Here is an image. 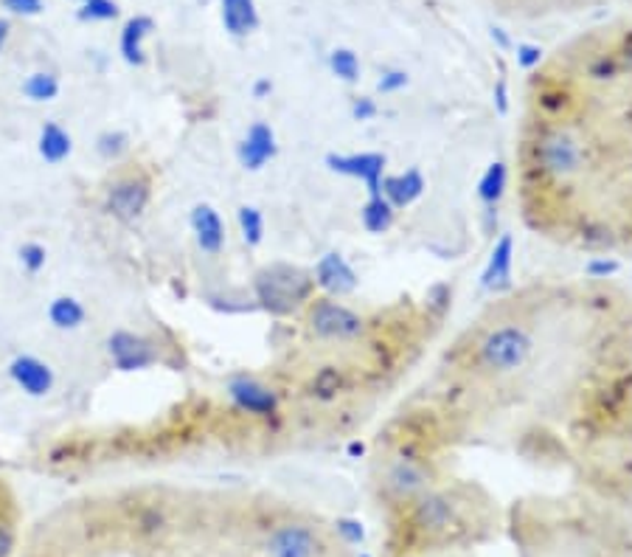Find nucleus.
<instances>
[{"label": "nucleus", "mask_w": 632, "mask_h": 557, "mask_svg": "<svg viewBox=\"0 0 632 557\" xmlns=\"http://www.w3.org/2000/svg\"><path fill=\"white\" fill-rule=\"evenodd\" d=\"M528 167L543 183L571 181L587 169V149L582 135L568 124L543 121L528 142Z\"/></svg>", "instance_id": "nucleus-1"}, {"label": "nucleus", "mask_w": 632, "mask_h": 557, "mask_svg": "<svg viewBox=\"0 0 632 557\" xmlns=\"http://www.w3.org/2000/svg\"><path fill=\"white\" fill-rule=\"evenodd\" d=\"M253 295L265 313L287 318L315 299L313 274L287 263H270L253 276Z\"/></svg>", "instance_id": "nucleus-2"}, {"label": "nucleus", "mask_w": 632, "mask_h": 557, "mask_svg": "<svg viewBox=\"0 0 632 557\" xmlns=\"http://www.w3.org/2000/svg\"><path fill=\"white\" fill-rule=\"evenodd\" d=\"M534 338L523 324L506 322L489 327L475 347V363L489 375H512L532 361Z\"/></svg>", "instance_id": "nucleus-3"}, {"label": "nucleus", "mask_w": 632, "mask_h": 557, "mask_svg": "<svg viewBox=\"0 0 632 557\" xmlns=\"http://www.w3.org/2000/svg\"><path fill=\"white\" fill-rule=\"evenodd\" d=\"M306 327L318 341L352 343L368 332V322L357 310L335 302L332 295H318L306 304Z\"/></svg>", "instance_id": "nucleus-4"}, {"label": "nucleus", "mask_w": 632, "mask_h": 557, "mask_svg": "<svg viewBox=\"0 0 632 557\" xmlns=\"http://www.w3.org/2000/svg\"><path fill=\"white\" fill-rule=\"evenodd\" d=\"M149 201H153V181L144 169L121 172L105 189V211L124 226L138 222L149 208Z\"/></svg>", "instance_id": "nucleus-5"}, {"label": "nucleus", "mask_w": 632, "mask_h": 557, "mask_svg": "<svg viewBox=\"0 0 632 557\" xmlns=\"http://www.w3.org/2000/svg\"><path fill=\"white\" fill-rule=\"evenodd\" d=\"M329 172L343 178H354V181L366 183L368 197L382 195V175H386L388 158L382 153H329L324 158Z\"/></svg>", "instance_id": "nucleus-6"}, {"label": "nucleus", "mask_w": 632, "mask_h": 557, "mask_svg": "<svg viewBox=\"0 0 632 557\" xmlns=\"http://www.w3.org/2000/svg\"><path fill=\"white\" fill-rule=\"evenodd\" d=\"M107 355L119 372H141L158 363L160 350L153 338L130 332V329H116L113 336L107 338Z\"/></svg>", "instance_id": "nucleus-7"}, {"label": "nucleus", "mask_w": 632, "mask_h": 557, "mask_svg": "<svg viewBox=\"0 0 632 557\" xmlns=\"http://www.w3.org/2000/svg\"><path fill=\"white\" fill-rule=\"evenodd\" d=\"M226 389L231 403L240 411H245V414L259 416V420H267V423L279 416V395L267 383L256 380L251 375H236L228 380Z\"/></svg>", "instance_id": "nucleus-8"}, {"label": "nucleus", "mask_w": 632, "mask_h": 557, "mask_svg": "<svg viewBox=\"0 0 632 557\" xmlns=\"http://www.w3.org/2000/svg\"><path fill=\"white\" fill-rule=\"evenodd\" d=\"M411 526L422 535H441L455 526V501L441 491H427L411 501Z\"/></svg>", "instance_id": "nucleus-9"}, {"label": "nucleus", "mask_w": 632, "mask_h": 557, "mask_svg": "<svg viewBox=\"0 0 632 557\" xmlns=\"http://www.w3.org/2000/svg\"><path fill=\"white\" fill-rule=\"evenodd\" d=\"M386 491L393 501L400 504H411L413 498H420L422 493L430 491V470H427L425 459H393L386 470Z\"/></svg>", "instance_id": "nucleus-10"}, {"label": "nucleus", "mask_w": 632, "mask_h": 557, "mask_svg": "<svg viewBox=\"0 0 632 557\" xmlns=\"http://www.w3.org/2000/svg\"><path fill=\"white\" fill-rule=\"evenodd\" d=\"M327 552L318 532L306 524H281L265 541L267 557H320Z\"/></svg>", "instance_id": "nucleus-11"}, {"label": "nucleus", "mask_w": 632, "mask_h": 557, "mask_svg": "<svg viewBox=\"0 0 632 557\" xmlns=\"http://www.w3.org/2000/svg\"><path fill=\"white\" fill-rule=\"evenodd\" d=\"M279 155V144H276V130L267 121H253L247 133L242 135V142L236 144V161L247 172H259L267 164Z\"/></svg>", "instance_id": "nucleus-12"}, {"label": "nucleus", "mask_w": 632, "mask_h": 557, "mask_svg": "<svg viewBox=\"0 0 632 557\" xmlns=\"http://www.w3.org/2000/svg\"><path fill=\"white\" fill-rule=\"evenodd\" d=\"M315 288H320L327 295L332 299H340V295H352L354 290L360 288L357 270L347 263V256L340 254V251H329L315 263L313 270Z\"/></svg>", "instance_id": "nucleus-13"}, {"label": "nucleus", "mask_w": 632, "mask_h": 557, "mask_svg": "<svg viewBox=\"0 0 632 557\" xmlns=\"http://www.w3.org/2000/svg\"><path fill=\"white\" fill-rule=\"evenodd\" d=\"M197 249L206 256H220L226 249V222L211 203H197L189 215Z\"/></svg>", "instance_id": "nucleus-14"}, {"label": "nucleus", "mask_w": 632, "mask_h": 557, "mask_svg": "<svg viewBox=\"0 0 632 557\" xmlns=\"http://www.w3.org/2000/svg\"><path fill=\"white\" fill-rule=\"evenodd\" d=\"M512 265H514V237L509 231L498 237L493 254L486 259V268L481 274V288L489 293H506L512 290Z\"/></svg>", "instance_id": "nucleus-15"}, {"label": "nucleus", "mask_w": 632, "mask_h": 557, "mask_svg": "<svg viewBox=\"0 0 632 557\" xmlns=\"http://www.w3.org/2000/svg\"><path fill=\"white\" fill-rule=\"evenodd\" d=\"M9 377L28 397H46L53 389V370L34 355H17L9 363Z\"/></svg>", "instance_id": "nucleus-16"}, {"label": "nucleus", "mask_w": 632, "mask_h": 557, "mask_svg": "<svg viewBox=\"0 0 632 557\" xmlns=\"http://www.w3.org/2000/svg\"><path fill=\"white\" fill-rule=\"evenodd\" d=\"M379 189H382V197L400 211V208L413 206V203L425 195L427 183L420 169L411 167L405 172H400V175H382V186Z\"/></svg>", "instance_id": "nucleus-17"}, {"label": "nucleus", "mask_w": 632, "mask_h": 557, "mask_svg": "<svg viewBox=\"0 0 632 557\" xmlns=\"http://www.w3.org/2000/svg\"><path fill=\"white\" fill-rule=\"evenodd\" d=\"M155 28L153 17H144V14H138V17H130V21L124 23V28H121V57H124V62H130V65H144V40L149 37V32Z\"/></svg>", "instance_id": "nucleus-18"}, {"label": "nucleus", "mask_w": 632, "mask_h": 557, "mask_svg": "<svg viewBox=\"0 0 632 557\" xmlns=\"http://www.w3.org/2000/svg\"><path fill=\"white\" fill-rule=\"evenodd\" d=\"M222 26L233 37H245V34L259 28V12L253 0H222Z\"/></svg>", "instance_id": "nucleus-19"}, {"label": "nucleus", "mask_w": 632, "mask_h": 557, "mask_svg": "<svg viewBox=\"0 0 632 557\" xmlns=\"http://www.w3.org/2000/svg\"><path fill=\"white\" fill-rule=\"evenodd\" d=\"M74 149L71 142V133L65 128H60L57 121H46L40 130V138H37V153L46 164H62Z\"/></svg>", "instance_id": "nucleus-20"}, {"label": "nucleus", "mask_w": 632, "mask_h": 557, "mask_svg": "<svg viewBox=\"0 0 632 557\" xmlns=\"http://www.w3.org/2000/svg\"><path fill=\"white\" fill-rule=\"evenodd\" d=\"M343 389H347V372L335 366V363L320 366L313 375V380H309V397L318 400V403H332Z\"/></svg>", "instance_id": "nucleus-21"}, {"label": "nucleus", "mask_w": 632, "mask_h": 557, "mask_svg": "<svg viewBox=\"0 0 632 557\" xmlns=\"http://www.w3.org/2000/svg\"><path fill=\"white\" fill-rule=\"evenodd\" d=\"M360 222H363V229H366L368 234H386L393 222H397V208H393L382 195H374L363 203V208H360Z\"/></svg>", "instance_id": "nucleus-22"}, {"label": "nucleus", "mask_w": 632, "mask_h": 557, "mask_svg": "<svg viewBox=\"0 0 632 557\" xmlns=\"http://www.w3.org/2000/svg\"><path fill=\"white\" fill-rule=\"evenodd\" d=\"M506 186H509V167L503 161H493L478 181V201L484 206H498L500 197L506 195Z\"/></svg>", "instance_id": "nucleus-23"}, {"label": "nucleus", "mask_w": 632, "mask_h": 557, "mask_svg": "<svg viewBox=\"0 0 632 557\" xmlns=\"http://www.w3.org/2000/svg\"><path fill=\"white\" fill-rule=\"evenodd\" d=\"M48 318L57 329H80L87 318V310L82 302H76L74 295H60L48 304Z\"/></svg>", "instance_id": "nucleus-24"}, {"label": "nucleus", "mask_w": 632, "mask_h": 557, "mask_svg": "<svg viewBox=\"0 0 632 557\" xmlns=\"http://www.w3.org/2000/svg\"><path fill=\"white\" fill-rule=\"evenodd\" d=\"M537 105H539V110L546 113L548 121L559 124V119H566V116L571 113V108H573L571 90H566L562 85H554V88H543V90H539V96H537Z\"/></svg>", "instance_id": "nucleus-25"}, {"label": "nucleus", "mask_w": 632, "mask_h": 557, "mask_svg": "<svg viewBox=\"0 0 632 557\" xmlns=\"http://www.w3.org/2000/svg\"><path fill=\"white\" fill-rule=\"evenodd\" d=\"M236 222H240L242 240L245 245L256 249L265 240V215L256 206H240L236 208Z\"/></svg>", "instance_id": "nucleus-26"}, {"label": "nucleus", "mask_w": 632, "mask_h": 557, "mask_svg": "<svg viewBox=\"0 0 632 557\" xmlns=\"http://www.w3.org/2000/svg\"><path fill=\"white\" fill-rule=\"evenodd\" d=\"M23 94L32 101H51L60 94V80L53 74H46V71H37L23 82Z\"/></svg>", "instance_id": "nucleus-27"}, {"label": "nucleus", "mask_w": 632, "mask_h": 557, "mask_svg": "<svg viewBox=\"0 0 632 557\" xmlns=\"http://www.w3.org/2000/svg\"><path fill=\"white\" fill-rule=\"evenodd\" d=\"M329 68H332V74L338 80L349 82V85L360 82V60L352 48H335L329 55Z\"/></svg>", "instance_id": "nucleus-28"}, {"label": "nucleus", "mask_w": 632, "mask_h": 557, "mask_svg": "<svg viewBox=\"0 0 632 557\" xmlns=\"http://www.w3.org/2000/svg\"><path fill=\"white\" fill-rule=\"evenodd\" d=\"M130 149V138L121 130H105V133L96 138V153L105 158V161H119L121 155Z\"/></svg>", "instance_id": "nucleus-29"}, {"label": "nucleus", "mask_w": 632, "mask_h": 557, "mask_svg": "<svg viewBox=\"0 0 632 557\" xmlns=\"http://www.w3.org/2000/svg\"><path fill=\"white\" fill-rule=\"evenodd\" d=\"M425 302H427V313H433L436 318L447 316V310H450V304H453V288H450L447 282H436L430 290H427Z\"/></svg>", "instance_id": "nucleus-30"}, {"label": "nucleus", "mask_w": 632, "mask_h": 557, "mask_svg": "<svg viewBox=\"0 0 632 557\" xmlns=\"http://www.w3.org/2000/svg\"><path fill=\"white\" fill-rule=\"evenodd\" d=\"M80 17L82 21H113L119 17V7L113 0H85Z\"/></svg>", "instance_id": "nucleus-31"}, {"label": "nucleus", "mask_w": 632, "mask_h": 557, "mask_svg": "<svg viewBox=\"0 0 632 557\" xmlns=\"http://www.w3.org/2000/svg\"><path fill=\"white\" fill-rule=\"evenodd\" d=\"M621 265L612 259V256H593V259H587L585 263V274L587 279H596V282H601V279H610V276L619 274Z\"/></svg>", "instance_id": "nucleus-32"}, {"label": "nucleus", "mask_w": 632, "mask_h": 557, "mask_svg": "<svg viewBox=\"0 0 632 557\" xmlns=\"http://www.w3.org/2000/svg\"><path fill=\"white\" fill-rule=\"evenodd\" d=\"M46 249H42L40 242H26L21 249V265L28 270V274H40L46 268Z\"/></svg>", "instance_id": "nucleus-33"}, {"label": "nucleus", "mask_w": 632, "mask_h": 557, "mask_svg": "<svg viewBox=\"0 0 632 557\" xmlns=\"http://www.w3.org/2000/svg\"><path fill=\"white\" fill-rule=\"evenodd\" d=\"M335 532H338L349 546H360L366 541V530H363V524L354 521V518H340V521H335Z\"/></svg>", "instance_id": "nucleus-34"}, {"label": "nucleus", "mask_w": 632, "mask_h": 557, "mask_svg": "<svg viewBox=\"0 0 632 557\" xmlns=\"http://www.w3.org/2000/svg\"><path fill=\"white\" fill-rule=\"evenodd\" d=\"M408 88V74L405 71H386V74L379 76L377 90L379 94H397V90Z\"/></svg>", "instance_id": "nucleus-35"}, {"label": "nucleus", "mask_w": 632, "mask_h": 557, "mask_svg": "<svg viewBox=\"0 0 632 557\" xmlns=\"http://www.w3.org/2000/svg\"><path fill=\"white\" fill-rule=\"evenodd\" d=\"M379 116V108L377 101L368 99V96H357V99L352 101V119L354 121H372Z\"/></svg>", "instance_id": "nucleus-36"}, {"label": "nucleus", "mask_w": 632, "mask_h": 557, "mask_svg": "<svg viewBox=\"0 0 632 557\" xmlns=\"http://www.w3.org/2000/svg\"><path fill=\"white\" fill-rule=\"evenodd\" d=\"M539 62H543V48L532 46V43H523V46H518V65L520 68L532 71V68H537Z\"/></svg>", "instance_id": "nucleus-37"}, {"label": "nucleus", "mask_w": 632, "mask_h": 557, "mask_svg": "<svg viewBox=\"0 0 632 557\" xmlns=\"http://www.w3.org/2000/svg\"><path fill=\"white\" fill-rule=\"evenodd\" d=\"M12 14H23V17H34L42 12V0H0Z\"/></svg>", "instance_id": "nucleus-38"}, {"label": "nucleus", "mask_w": 632, "mask_h": 557, "mask_svg": "<svg viewBox=\"0 0 632 557\" xmlns=\"http://www.w3.org/2000/svg\"><path fill=\"white\" fill-rule=\"evenodd\" d=\"M495 110L500 116L509 113V90H506V80L495 82Z\"/></svg>", "instance_id": "nucleus-39"}, {"label": "nucleus", "mask_w": 632, "mask_h": 557, "mask_svg": "<svg viewBox=\"0 0 632 557\" xmlns=\"http://www.w3.org/2000/svg\"><path fill=\"white\" fill-rule=\"evenodd\" d=\"M14 552V532L12 526L0 524V557H9Z\"/></svg>", "instance_id": "nucleus-40"}, {"label": "nucleus", "mask_w": 632, "mask_h": 557, "mask_svg": "<svg viewBox=\"0 0 632 557\" xmlns=\"http://www.w3.org/2000/svg\"><path fill=\"white\" fill-rule=\"evenodd\" d=\"M270 94H274V82L267 80V76L253 82V99H265V96H270Z\"/></svg>", "instance_id": "nucleus-41"}, {"label": "nucleus", "mask_w": 632, "mask_h": 557, "mask_svg": "<svg viewBox=\"0 0 632 557\" xmlns=\"http://www.w3.org/2000/svg\"><path fill=\"white\" fill-rule=\"evenodd\" d=\"M9 32H12V26H9V21H7V17H0V51H3V46H7Z\"/></svg>", "instance_id": "nucleus-42"}, {"label": "nucleus", "mask_w": 632, "mask_h": 557, "mask_svg": "<svg viewBox=\"0 0 632 557\" xmlns=\"http://www.w3.org/2000/svg\"><path fill=\"white\" fill-rule=\"evenodd\" d=\"M347 450H349V457H363V453H366V445L354 439V443H349Z\"/></svg>", "instance_id": "nucleus-43"}, {"label": "nucleus", "mask_w": 632, "mask_h": 557, "mask_svg": "<svg viewBox=\"0 0 632 557\" xmlns=\"http://www.w3.org/2000/svg\"><path fill=\"white\" fill-rule=\"evenodd\" d=\"M493 40H498L500 48H509L512 43H509V37L503 34V28H493Z\"/></svg>", "instance_id": "nucleus-44"}, {"label": "nucleus", "mask_w": 632, "mask_h": 557, "mask_svg": "<svg viewBox=\"0 0 632 557\" xmlns=\"http://www.w3.org/2000/svg\"><path fill=\"white\" fill-rule=\"evenodd\" d=\"M360 557H372V555H360Z\"/></svg>", "instance_id": "nucleus-45"}, {"label": "nucleus", "mask_w": 632, "mask_h": 557, "mask_svg": "<svg viewBox=\"0 0 632 557\" xmlns=\"http://www.w3.org/2000/svg\"><path fill=\"white\" fill-rule=\"evenodd\" d=\"M82 3H85V0H82Z\"/></svg>", "instance_id": "nucleus-46"}]
</instances>
